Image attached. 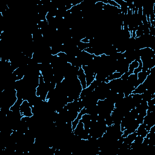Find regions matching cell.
<instances>
[{
    "mask_svg": "<svg viewBox=\"0 0 155 155\" xmlns=\"http://www.w3.org/2000/svg\"><path fill=\"white\" fill-rule=\"evenodd\" d=\"M147 90L146 87H145V85L143 84H139L137 87H136L134 90L133 91L131 94H142V93H143L145 90Z\"/></svg>",
    "mask_w": 155,
    "mask_h": 155,
    "instance_id": "3",
    "label": "cell"
},
{
    "mask_svg": "<svg viewBox=\"0 0 155 155\" xmlns=\"http://www.w3.org/2000/svg\"><path fill=\"white\" fill-rule=\"evenodd\" d=\"M78 78L82 85V89L87 88V83H86V76L84 70L82 69V67L79 68L78 73H77Z\"/></svg>",
    "mask_w": 155,
    "mask_h": 155,
    "instance_id": "2",
    "label": "cell"
},
{
    "mask_svg": "<svg viewBox=\"0 0 155 155\" xmlns=\"http://www.w3.org/2000/svg\"><path fill=\"white\" fill-rule=\"evenodd\" d=\"M139 66V62L136 60L132 61L128 65V73L130 74L133 73V71Z\"/></svg>",
    "mask_w": 155,
    "mask_h": 155,
    "instance_id": "4",
    "label": "cell"
},
{
    "mask_svg": "<svg viewBox=\"0 0 155 155\" xmlns=\"http://www.w3.org/2000/svg\"><path fill=\"white\" fill-rule=\"evenodd\" d=\"M20 113L22 116L32 117L33 113L32 111V107L27 100H24L20 106Z\"/></svg>",
    "mask_w": 155,
    "mask_h": 155,
    "instance_id": "1",
    "label": "cell"
}]
</instances>
